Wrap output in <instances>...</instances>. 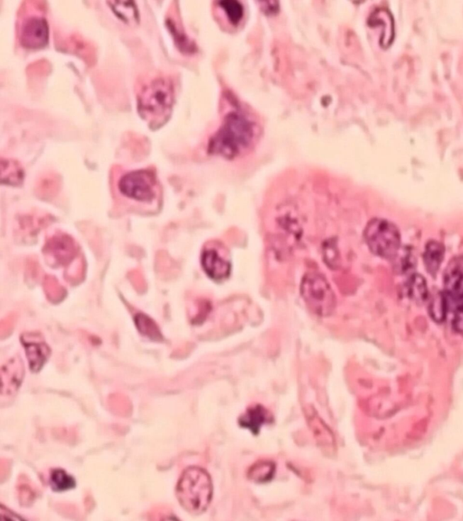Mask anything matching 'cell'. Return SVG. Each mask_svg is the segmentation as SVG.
Returning a JSON list of instances; mask_svg holds the SVG:
<instances>
[{
	"label": "cell",
	"mask_w": 463,
	"mask_h": 521,
	"mask_svg": "<svg viewBox=\"0 0 463 521\" xmlns=\"http://www.w3.org/2000/svg\"><path fill=\"white\" fill-rule=\"evenodd\" d=\"M21 44L28 48L44 47L48 40V26L42 16H31L22 23Z\"/></svg>",
	"instance_id": "cell-7"
},
{
	"label": "cell",
	"mask_w": 463,
	"mask_h": 521,
	"mask_svg": "<svg viewBox=\"0 0 463 521\" xmlns=\"http://www.w3.org/2000/svg\"><path fill=\"white\" fill-rule=\"evenodd\" d=\"M202 267L206 274L215 281H223L229 277L231 264L220 257L215 250H206L202 254Z\"/></svg>",
	"instance_id": "cell-10"
},
{
	"label": "cell",
	"mask_w": 463,
	"mask_h": 521,
	"mask_svg": "<svg viewBox=\"0 0 463 521\" xmlns=\"http://www.w3.org/2000/svg\"><path fill=\"white\" fill-rule=\"evenodd\" d=\"M50 483L52 491H65L73 489L75 487V481L64 470H54L52 471Z\"/></svg>",
	"instance_id": "cell-20"
},
{
	"label": "cell",
	"mask_w": 463,
	"mask_h": 521,
	"mask_svg": "<svg viewBox=\"0 0 463 521\" xmlns=\"http://www.w3.org/2000/svg\"><path fill=\"white\" fill-rule=\"evenodd\" d=\"M392 260L395 261V269L400 274L408 273L415 267V257L409 247L400 248Z\"/></svg>",
	"instance_id": "cell-17"
},
{
	"label": "cell",
	"mask_w": 463,
	"mask_h": 521,
	"mask_svg": "<svg viewBox=\"0 0 463 521\" xmlns=\"http://www.w3.org/2000/svg\"><path fill=\"white\" fill-rule=\"evenodd\" d=\"M2 371V394L5 392L8 394H13L16 391L18 386H21L23 376H24V369H23V364L21 362H11L6 365L3 366Z\"/></svg>",
	"instance_id": "cell-12"
},
{
	"label": "cell",
	"mask_w": 463,
	"mask_h": 521,
	"mask_svg": "<svg viewBox=\"0 0 463 521\" xmlns=\"http://www.w3.org/2000/svg\"><path fill=\"white\" fill-rule=\"evenodd\" d=\"M177 497L188 512L201 514L208 509L213 497L211 478L205 470L190 467L184 471L177 483Z\"/></svg>",
	"instance_id": "cell-2"
},
{
	"label": "cell",
	"mask_w": 463,
	"mask_h": 521,
	"mask_svg": "<svg viewBox=\"0 0 463 521\" xmlns=\"http://www.w3.org/2000/svg\"><path fill=\"white\" fill-rule=\"evenodd\" d=\"M270 418L269 413L262 405H258L254 408H249L248 411L240 418V425L242 427L247 428L254 434H258L262 425L266 424Z\"/></svg>",
	"instance_id": "cell-14"
},
{
	"label": "cell",
	"mask_w": 463,
	"mask_h": 521,
	"mask_svg": "<svg viewBox=\"0 0 463 521\" xmlns=\"http://www.w3.org/2000/svg\"><path fill=\"white\" fill-rule=\"evenodd\" d=\"M275 473V465L271 461H262L249 470V478L255 483H265L272 479Z\"/></svg>",
	"instance_id": "cell-16"
},
{
	"label": "cell",
	"mask_w": 463,
	"mask_h": 521,
	"mask_svg": "<svg viewBox=\"0 0 463 521\" xmlns=\"http://www.w3.org/2000/svg\"><path fill=\"white\" fill-rule=\"evenodd\" d=\"M429 313L436 323H442L447 320L450 303L447 296L443 291H438L429 296Z\"/></svg>",
	"instance_id": "cell-15"
},
{
	"label": "cell",
	"mask_w": 463,
	"mask_h": 521,
	"mask_svg": "<svg viewBox=\"0 0 463 521\" xmlns=\"http://www.w3.org/2000/svg\"><path fill=\"white\" fill-rule=\"evenodd\" d=\"M406 293L410 300L417 304L425 303L429 299L428 286L421 274H413L406 283Z\"/></svg>",
	"instance_id": "cell-13"
},
{
	"label": "cell",
	"mask_w": 463,
	"mask_h": 521,
	"mask_svg": "<svg viewBox=\"0 0 463 521\" xmlns=\"http://www.w3.org/2000/svg\"><path fill=\"white\" fill-rule=\"evenodd\" d=\"M364 237L374 254L389 260H392L401 248L399 229L386 219H372L364 229Z\"/></svg>",
	"instance_id": "cell-4"
},
{
	"label": "cell",
	"mask_w": 463,
	"mask_h": 521,
	"mask_svg": "<svg viewBox=\"0 0 463 521\" xmlns=\"http://www.w3.org/2000/svg\"><path fill=\"white\" fill-rule=\"evenodd\" d=\"M156 180L147 170H137L125 174L121 179L119 189L127 198L140 202H150L155 196Z\"/></svg>",
	"instance_id": "cell-6"
},
{
	"label": "cell",
	"mask_w": 463,
	"mask_h": 521,
	"mask_svg": "<svg viewBox=\"0 0 463 521\" xmlns=\"http://www.w3.org/2000/svg\"><path fill=\"white\" fill-rule=\"evenodd\" d=\"M4 160L2 162V182L6 184L18 185L23 180V170L21 167L12 160Z\"/></svg>",
	"instance_id": "cell-21"
},
{
	"label": "cell",
	"mask_w": 463,
	"mask_h": 521,
	"mask_svg": "<svg viewBox=\"0 0 463 521\" xmlns=\"http://www.w3.org/2000/svg\"><path fill=\"white\" fill-rule=\"evenodd\" d=\"M174 100L172 82L165 78L151 81L138 97V109L146 120L160 121L169 116Z\"/></svg>",
	"instance_id": "cell-3"
},
{
	"label": "cell",
	"mask_w": 463,
	"mask_h": 521,
	"mask_svg": "<svg viewBox=\"0 0 463 521\" xmlns=\"http://www.w3.org/2000/svg\"><path fill=\"white\" fill-rule=\"evenodd\" d=\"M445 291L443 293L447 296L449 303L456 301L461 303L463 301V258L452 259L447 268L445 269L443 276Z\"/></svg>",
	"instance_id": "cell-8"
},
{
	"label": "cell",
	"mask_w": 463,
	"mask_h": 521,
	"mask_svg": "<svg viewBox=\"0 0 463 521\" xmlns=\"http://www.w3.org/2000/svg\"><path fill=\"white\" fill-rule=\"evenodd\" d=\"M225 14L228 15L229 21L232 24L238 25L242 18L244 9L242 6L238 1H223L219 3Z\"/></svg>",
	"instance_id": "cell-22"
},
{
	"label": "cell",
	"mask_w": 463,
	"mask_h": 521,
	"mask_svg": "<svg viewBox=\"0 0 463 521\" xmlns=\"http://www.w3.org/2000/svg\"><path fill=\"white\" fill-rule=\"evenodd\" d=\"M254 137L255 128L251 121L241 113H231L210 140L209 152L233 159L250 147Z\"/></svg>",
	"instance_id": "cell-1"
},
{
	"label": "cell",
	"mask_w": 463,
	"mask_h": 521,
	"mask_svg": "<svg viewBox=\"0 0 463 521\" xmlns=\"http://www.w3.org/2000/svg\"><path fill=\"white\" fill-rule=\"evenodd\" d=\"M301 293L307 306L320 316L330 315L336 306L333 290L323 275L307 274L301 283Z\"/></svg>",
	"instance_id": "cell-5"
},
{
	"label": "cell",
	"mask_w": 463,
	"mask_h": 521,
	"mask_svg": "<svg viewBox=\"0 0 463 521\" xmlns=\"http://www.w3.org/2000/svg\"><path fill=\"white\" fill-rule=\"evenodd\" d=\"M452 327L455 332L463 335V303L456 308L452 319Z\"/></svg>",
	"instance_id": "cell-23"
},
{
	"label": "cell",
	"mask_w": 463,
	"mask_h": 521,
	"mask_svg": "<svg viewBox=\"0 0 463 521\" xmlns=\"http://www.w3.org/2000/svg\"><path fill=\"white\" fill-rule=\"evenodd\" d=\"M135 321L138 330H140L141 334L150 337L153 340H162V334H160L159 327L150 318L144 315V314H138Z\"/></svg>",
	"instance_id": "cell-19"
},
{
	"label": "cell",
	"mask_w": 463,
	"mask_h": 521,
	"mask_svg": "<svg viewBox=\"0 0 463 521\" xmlns=\"http://www.w3.org/2000/svg\"><path fill=\"white\" fill-rule=\"evenodd\" d=\"M22 343L25 347L32 371L38 372L50 356V349L47 344L41 340H35L33 336H23Z\"/></svg>",
	"instance_id": "cell-9"
},
{
	"label": "cell",
	"mask_w": 463,
	"mask_h": 521,
	"mask_svg": "<svg viewBox=\"0 0 463 521\" xmlns=\"http://www.w3.org/2000/svg\"><path fill=\"white\" fill-rule=\"evenodd\" d=\"M445 249L441 242L437 241H430L427 242L425 253H423V262L426 271L432 276L437 274L440 267L445 258Z\"/></svg>",
	"instance_id": "cell-11"
},
{
	"label": "cell",
	"mask_w": 463,
	"mask_h": 521,
	"mask_svg": "<svg viewBox=\"0 0 463 521\" xmlns=\"http://www.w3.org/2000/svg\"><path fill=\"white\" fill-rule=\"evenodd\" d=\"M115 14L126 23L138 21V11L134 2H108Z\"/></svg>",
	"instance_id": "cell-18"
}]
</instances>
